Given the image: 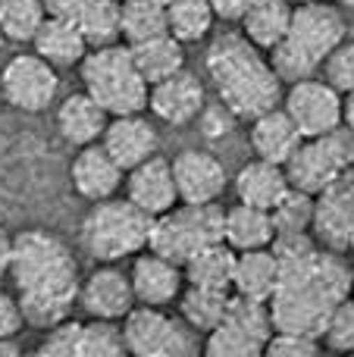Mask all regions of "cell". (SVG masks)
Listing matches in <instances>:
<instances>
[{
    "instance_id": "51",
    "label": "cell",
    "mask_w": 354,
    "mask_h": 357,
    "mask_svg": "<svg viewBox=\"0 0 354 357\" xmlns=\"http://www.w3.org/2000/svg\"><path fill=\"white\" fill-rule=\"evenodd\" d=\"M157 3H163V6H167V3H169V0H157Z\"/></svg>"
},
{
    "instance_id": "30",
    "label": "cell",
    "mask_w": 354,
    "mask_h": 357,
    "mask_svg": "<svg viewBox=\"0 0 354 357\" xmlns=\"http://www.w3.org/2000/svg\"><path fill=\"white\" fill-rule=\"evenodd\" d=\"M213 22L217 16H213L210 0H169L167 3V31L182 44L204 41Z\"/></svg>"
},
{
    "instance_id": "36",
    "label": "cell",
    "mask_w": 354,
    "mask_h": 357,
    "mask_svg": "<svg viewBox=\"0 0 354 357\" xmlns=\"http://www.w3.org/2000/svg\"><path fill=\"white\" fill-rule=\"evenodd\" d=\"M207 357H261L263 354V342H257L254 335H248L245 329H238L236 323L220 320V326H213L204 335V348Z\"/></svg>"
},
{
    "instance_id": "29",
    "label": "cell",
    "mask_w": 354,
    "mask_h": 357,
    "mask_svg": "<svg viewBox=\"0 0 354 357\" xmlns=\"http://www.w3.org/2000/svg\"><path fill=\"white\" fill-rule=\"evenodd\" d=\"M232 291L223 289H201V285H188L179 295V317L194 329L198 335H207L213 326H220V320L226 317Z\"/></svg>"
},
{
    "instance_id": "12",
    "label": "cell",
    "mask_w": 354,
    "mask_h": 357,
    "mask_svg": "<svg viewBox=\"0 0 354 357\" xmlns=\"http://www.w3.org/2000/svg\"><path fill=\"white\" fill-rule=\"evenodd\" d=\"M311 235L330 251L354 254V167L317 195Z\"/></svg>"
},
{
    "instance_id": "46",
    "label": "cell",
    "mask_w": 354,
    "mask_h": 357,
    "mask_svg": "<svg viewBox=\"0 0 354 357\" xmlns=\"http://www.w3.org/2000/svg\"><path fill=\"white\" fill-rule=\"evenodd\" d=\"M22 348L16 345V339H0V357H16Z\"/></svg>"
},
{
    "instance_id": "11",
    "label": "cell",
    "mask_w": 354,
    "mask_h": 357,
    "mask_svg": "<svg viewBox=\"0 0 354 357\" xmlns=\"http://www.w3.org/2000/svg\"><path fill=\"white\" fill-rule=\"evenodd\" d=\"M279 107L298 126L301 138H317L342 123V91L320 75L288 82Z\"/></svg>"
},
{
    "instance_id": "42",
    "label": "cell",
    "mask_w": 354,
    "mask_h": 357,
    "mask_svg": "<svg viewBox=\"0 0 354 357\" xmlns=\"http://www.w3.org/2000/svg\"><path fill=\"white\" fill-rule=\"evenodd\" d=\"M91 0H44V13L54 19H66V22H79V16L88 10Z\"/></svg>"
},
{
    "instance_id": "4",
    "label": "cell",
    "mask_w": 354,
    "mask_h": 357,
    "mask_svg": "<svg viewBox=\"0 0 354 357\" xmlns=\"http://www.w3.org/2000/svg\"><path fill=\"white\" fill-rule=\"evenodd\" d=\"M345 35H348V22L336 3H326V0L298 3L292 10V22L282 41L267 56L282 85H288V82L317 75L332 50L345 41Z\"/></svg>"
},
{
    "instance_id": "25",
    "label": "cell",
    "mask_w": 354,
    "mask_h": 357,
    "mask_svg": "<svg viewBox=\"0 0 354 357\" xmlns=\"http://www.w3.org/2000/svg\"><path fill=\"white\" fill-rule=\"evenodd\" d=\"M129 54H132L135 69L141 73V79L148 82V85L179 73V69H185V44H182L179 38H173L169 31L148 38V41L129 44Z\"/></svg>"
},
{
    "instance_id": "44",
    "label": "cell",
    "mask_w": 354,
    "mask_h": 357,
    "mask_svg": "<svg viewBox=\"0 0 354 357\" xmlns=\"http://www.w3.org/2000/svg\"><path fill=\"white\" fill-rule=\"evenodd\" d=\"M10 264H13V235L0 226V279L10 276Z\"/></svg>"
},
{
    "instance_id": "50",
    "label": "cell",
    "mask_w": 354,
    "mask_h": 357,
    "mask_svg": "<svg viewBox=\"0 0 354 357\" xmlns=\"http://www.w3.org/2000/svg\"><path fill=\"white\" fill-rule=\"evenodd\" d=\"M3 44H6V38H3V31H0V47H3Z\"/></svg>"
},
{
    "instance_id": "35",
    "label": "cell",
    "mask_w": 354,
    "mask_h": 357,
    "mask_svg": "<svg viewBox=\"0 0 354 357\" xmlns=\"http://www.w3.org/2000/svg\"><path fill=\"white\" fill-rule=\"evenodd\" d=\"M123 354H125V342H123V326H119V320L91 317L88 323L79 326L75 357H123Z\"/></svg>"
},
{
    "instance_id": "32",
    "label": "cell",
    "mask_w": 354,
    "mask_h": 357,
    "mask_svg": "<svg viewBox=\"0 0 354 357\" xmlns=\"http://www.w3.org/2000/svg\"><path fill=\"white\" fill-rule=\"evenodd\" d=\"M79 31L85 38L88 50L107 47V44L123 41V25H119V0H91L88 10L79 16Z\"/></svg>"
},
{
    "instance_id": "13",
    "label": "cell",
    "mask_w": 354,
    "mask_h": 357,
    "mask_svg": "<svg viewBox=\"0 0 354 357\" xmlns=\"http://www.w3.org/2000/svg\"><path fill=\"white\" fill-rule=\"evenodd\" d=\"M207 100H204V82L188 69L167 75V79L148 85V110L154 119L182 129V126L201 119Z\"/></svg>"
},
{
    "instance_id": "40",
    "label": "cell",
    "mask_w": 354,
    "mask_h": 357,
    "mask_svg": "<svg viewBox=\"0 0 354 357\" xmlns=\"http://www.w3.org/2000/svg\"><path fill=\"white\" fill-rule=\"evenodd\" d=\"M323 75L342 94L354 91V41H342L323 63Z\"/></svg>"
},
{
    "instance_id": "22",
    "label": "cell",
    "mask_w": 354,
    "mask_h": 357,
    "mask_svg": "<svg viewBox=\"0 0 354 357\" xmlns=\"http://www.w3.org/2000/svg\"><path fill=\"white\" fill-rule=\"evenodd\" d=\"M276 238V226L270 210L251 207V204H232L223 210V241L236 254L242 251H257V248H270Z\"/></svg>"
},
{
    "instance_id": "5",
    "label": "cell",
    "mask_w": 354,
    "mask_h": 357,
    "mask_svg": "<svg viewBox=\"0 0 354 357\" xmlns=\"http://www.w3.org/2000/svg\"><path fill=\"white\" fill-rule=\"evenodd\" d=\"M151 222L154 216L135 207L129 197H104L94 201L82 220V245L98 264H119L148 248Z\"/></svg>"
},
{
    "instance_id": "20",
    "label": "cell",
    "mask_w": 354,
    "mask_h": 357,
    "mask_svg": "<svg viewBox=\"0 0 354 357\" xmlns=\"http://www.w3.org/2000/svg\"><path fill=\"white\" fill-rule=\"evenodd\" d=\"M298 144L301 132L282 107H270L267 113L251 119V148H254V157H261V160L282 167L295 154Z\"/></svg>"
},
{
    "instance_id": "19",
    "label": "cell",
    "mask_w": 354,
    "mask_h": 357,
    "mask_svg": "<svg viewBox=\"0 0 354 357\" xmlns=\"http://www.w3.org/2000/svg\"><path fill=\"white\" fill-rule=\"evenodd\" d=\"M123 178H125V169L113 160L110 151L100 142L82 144L79 154L69 163V182H72L75 195L91 204L104 201V197H113L123 188Z\"/></svg>"
},
{
    "instance_id": "37",
    "label": "cell",
    "mask_w": 354,
    "mask_h": 357,
    "mask_svg": "<svg viewBox=\"0 0 354 357\" xmlns=\"http://www.w3.org/2000/svg\"><path fill=\"white\" fill-rule=\"evenodd\" d=\"M323 348L336 354H354V298H342L332 307V314L326 317L323 333H320Z\"/></svg>"
},
{
    "instance_id": "24",
    "label": "cell",
    "mask_w": 354,
    "mask_h": 357,
    "mask_svg": "<svg viewBox=\"0 0 354 357\" xmlns=\"http://www.w3.org/2000/svg\"><path fill=\"white\" fill-rule=\"evenodd\" d=\"M232 185H236V195L242 204L270 210L282 197V191L288 188V176L279 163H270V160L254 157V160H248L242 169H238Z\"/></svg>"
},
{
    "instance_id": "21",
    "label": "cell",
    "mask_w": 354,
    "mask_h": 357,
    "mask_svg": "<svg viewBox=\"0 0 354 357\" xmlns=\"http://www.w3.org/2000/svg\"><path fill=\"white\" fill-rule=\"evenodd\" d=\"M107 123H110V113H107L88 91L69 94V98L56 107V129H60L63 142L75 144V148L100 142Z\"/></svg>"
},
{
    "instance_id": "38",
    "label": "cell",
    "mask_w": 354,
    "mask_h": 357,
    "mask_svg": "<svg viewBox=\"0 0 354 357\" xmlns=\"http://www.w3.org/2000/svg\"><path fill=\"white\" fill-rule=\"evenodd\" d=\"M267 357H317L323 354V342L317 335L295 333V329H273L263 345Z\"/></svg>"
},
{
    "instance_id": "16",
    "label": "cell",
    "mask_w": 354,
    "mask_h": 357,
    "mask_svg": "<svg viewBox=\"0 0 354 357\" xmlns=\"http://www.w3.org/2000/svg\"><path fill=\"white\" fill-rule=\"evenodd\" d=\"M129 279L132 291H135V304H151V307H169V304L179 301L182 289H185L182 266L163 257V254L151 251V248L135 254Z\"/></svg>"
},
{
    "instance_id": "1",
    "label": "cell",
    "mask_w": 354,
    "mask_h": 357,
    "mask_svg": "<svg viewBox=\"0 0 354 357\" xmlns=\"http://www.w3.org/2000/svg\"><path fill=\"white\" fill-rule=\"evenodd\" d=\"M270 251L279 264V279L267 301L273 329H295L320 339L332 307L351 295L345 254L323 248L311 232L276 235Z\"/></svg>"
},
{
    "instance_id": "28",
    "label": "cell",
    "mask_w": 354,
    "mask_h": 357,
    "mask_svg": "<svg viewBox=\"0 0 354 357\" xmlns=\"http://www.w3.org/2000/svg\"><path fill=\"white\" fill-rule=\"evenodd\" d=\"M236 257L226 241H210L201 251H194L192 257L182 264L188 285H201V289H223L232 291V273H236Z\"/></svg>"
},
{
    "instance_id": "33",
    "label": "cell",
    "mask_w": 354,
    "mask_h": 357,
    "mask_svg": "<svg viewBox=\"0 0 354 357\" xmlns=\"http://www.w3.org/2000/svg\"><path fill=\"white\" fill-rule=\"evenodd\" d=\"M44 19V0H0V31L10 44H31Z\"/></svg>"
},
{
    "instance_id": "9",
    "label": "cell",
    "mask_w": 354,
    "mask_h": 357,
    "mask_svg": "<svg viewBox=\"0 0 354 357\" xmlns=\"http://www.w3.org/2000/svg\"><path fill=\"white\" fill-rule=\"evenodd\" d=\"M351 167H354V132L342 123L317 138H301L295 154L282 163L288 185L311 191V195H320L332 178L342 176Z\"/></svg>"
},
{
    "instance_id": "48",
    "label": "cell",
    "mask_w": 354,
    "mask_h": 357,
    "mask_svg": "<svg viewBox=\"0 0 354 357\" xmlns=\"http://www.w3.org/2000/svg\"><path fill=\"white\" fill-rule=\"evenodd\" d=\"M288 3H295V6H298V3H314V0H288Z\"/></svg>"
},
{
    "instance_id": "39",
    "label": "cell",
    "mask_w": 354,
    "mask_h": 357,
    "mask_svg": "<svg viewBox=\"0 0 354 357\" xmlns=\"http://www.w3.org/2000/svg\"><path fill=\"white\" fill-rule=\"evenodd\" d=\"M79 326H82V320H72V317L47 326L44 329V342H41V348H38V354L41 357H75Z\"/></svg>"
},
{
    "instance_id": "34",
    "label": "cell",
    "mask_w": 354,
    "mask_h": 357,
    "mask_svg": "<svg viewBox=\"0 0 354 357\" xmlns=\"http://www.w3.org/2000/svg\"><path fill=\"white\" fill-rule=\"evenodd\" d=\"M314 207H317V195H311V191H301V188H295V185H288V188L282 191L279 201L270 207L276 235L311 232V226H314Z\"/></svg>"
},
{
    "instance_id": "18",
    "label": "cell",
    "mask_w": 354,
    "mask_h": 357,
    "mask_svg": "<svg viewBox=\"0 0 354 357\" xmlns=\"http://www.w3.org/2000/svg\"><path fill=\"white\" fill-rule=\"evenodd\" d=\"M100 144L110 151V157L119 167L132 169L160 151V135L144 113H123V116H110Z\"/></svg>"
},
{
    "instance_id": "41",
    "label": "cell",
    "mask_w": 354,
    "mask_h": 357,
    "mask_svg": "<svg viewBox=\"0 0 354 357\" xmlns=\"http://www.w3.org/2000/svg\"><path fill=\"white\" fill-rule=\"evenodd\" d=\"M25 320H22V307H19L16 295L0 291V339H16L22 333Z\"/></svg>"
},
{
    "instance_id": "14",
    "label": "cell",
    "mask_w": 354,
    "mask_h": 357,
    "mask_svg": "<svg viewBox=\"0 0 354 357\" xmlns=\"http://www.w3.org/2000/svg\"><path fill=\"white\" fill-rule=\"evenodd\" d=\"M169 163H173L179 201L185 204H217L223 197L226 185H229L223 160L213 151L188 148V151H179Z\"/></svg>"
},
{
    "instance_id": "45",
    "label": "cell",
    "mask_w": 354,
    "mask_h": 357,
    "mask_svg": "<svg viewBox=\"0 0 354 357\" xmlns=\"http://www.w3.org/2000/svg\"><path fill=\"white\" fill-rule=\"evenodd\" d=\"M342 126H348L354 132V91L342 94Z\"/></svg>"
},
{
    "instance_id": "43",
    "label": "cell",
    "mask_w": 354,
    "mask_h": 357,
    "mask_svg": "<svg viewBox=\"0 0 354 357\" xmlns=\"http://www.w3.org/2000/svg\"><path fill=\"white\" fill-rule=\"evenodd\" d=\"M251 3H254V0H210L213 16L223 19V22H232V25H238V19L248 13Z\"/></svg>"
},
{
    "instance_id": "23",
    "label": "cell",
    "mask_w": 354,
    "mask_h": 357,
    "mask_svg": "<svg viewBox=\"0 0 354 357\" xmlns=\"http://www.w3.org/2000/svg\"><path fill=\"white\" fill-rule=\"evenodd\" d=\"M31 50H35L38 56H44L50 66L69 69V66H79L82 63V56L88 54V44L75 22L47 16L41 22V29L35 31V38H31Z\"/></svg>"
},
{
    "instance_id": "49",
    "label": "cell",
    "mask_w": 354,
    "mask_h": 357,
    "mask_svg": "<svg viewBox=\"0 0 354 357\" xmlns=\"http://www.w3.org/2000/svg\"><path fill=\"white\" fill-rule=\"evenodd\" d=\"M351 298H354V270H351Z\"/></svg>"
},
{
    "instance_id": "7",
    "label": "cell",
    "mask_w": 354,
    "mask_h": 357,
    "mask_svg": "<svg viewBox=\"0 0 354 357\" xmlns=\"http://www.w3.org/2000/svg\"><path fill=\"white\" fill-rule=\"evenodd\" d=\"M210 241H223V207L217 204H185L179 201L167 213L154 216L148 248L173 264H185L194 251Z\"/></svg>"
},
{
    "instance_id": "31",
    "label": "cell",
    "mask_w": 354,
    "mask_h": 357,
    "mask_svg": "<svg viewBox=\"0 0 354 357\" xmlns=\"http://www.w3.org/2000/svg\"><path fill=\"white\" fill-rule=\"evenodd\" d=\"M119 25L123 44L148 41L167 31V6L157 0H119Z\"/></svg>"
},
{
    "instance_id": "2",
    "label": "cell",
    "mask_w": 354,
    "mask_h": 357,
    "mask_svg": "<svg viewBox=\"0 0 354 357\" xmlns=\"http://www.w3.org/2000/svg\"><path fill=\"white\" fill-rule=\"evenodd\" d=\"M10 279L22 320L31 329H47L66 320L79 301V264L69 245L47 229L13 235Z\"/></svg>"
},
{
    "instance_id": "15",
    "label": "cell",
    "mask_w": 354,
    "mask_h": 357,
    "mask_svg": "<svg viewBox=\"0 0 354 357\" xmlns=\"http://www.w3.org/2000/svg\"><path fill=\"white\" fill-rule=\"evenodd\" d=\"M79 304L88 317L100 320H123L135 307V291L132 279L116 264H100L85 279H79Z\"/></svg>"
},
{
    "instance_id": "8",
    "label": "cell",
    "mask_w": 354,
    "mask_h": 357,
    "mask_svg": "<svg viewBox=\"0 0 354 357\" xmlns=\"http://www.w3.org/2000/svg\"><path fill=\"white\" fill-rule=\"evenodd\" d=\"M125 354L135 357H188L198 354V333L182 317L167 314V307L135 304L119 320Z\"/></svg>"
},
{
    "instance_id": "6",
    "label": "cell",
    "mask_w": 354,
    "mask_h": 357,
    "mask_svg": "<svg viewBox=\"0 0 354 357\" xmlns=\"http://www.w3.org/2000/svg\"><path fill=\"white\" fill-rule=\"evenodd\" d=\"M82 85L110 116L148 110V82L135 69L129 44L91 47L82 56Z\"/></svg>"
},
{
    "instance_id": "3",
    "label": "cell",
    "mask_w": 354,
    "mask_h": 357,
    "mask_svg": "<svg viewBox=\"0 0 354 357\" xmlns=\"http://www.w3.org/2000/svg\"><path fill=\"white\" fill-rule=\"evenodd\" d=\"M207 75L232 119H254L270 107H279L282 79L276 75L267 50L254 47L242 31H223L213 38L204 56Z\"/></svg>"
},
{
    "instance_id": "10",
    "label": "cell",
    "mask_w": 354,
    "mask_h": 357,
    "mask_svg": "<svg viewBox=\"0 0 354 357\" xmlns=\"http://www.w3.org/2000/svg\"><path fill=\"white\" fill-rule=\"evenodd\" d=\"M0 94L19 113H44L60 94V75L44 56L16 54L0 69Z\"/></svg>"
},
{
    "instance_id": "26",
    "label": "cell",
    "mask_w": 354,
    "mask_h": 357,
    "mask_svg": "<svg viewBox=\"0 0 354 357\" xmlns=\"http://www.w3.org/2000/svg\"><path fill=\"white\" fill-rule=\"evenodd\" d=\"M292 10H295V3H288V0H254L248 6V13L238 19L242 35L254 47L270 54L282 41V35H286L288 22H292Z\"/></svg>"
},
{
    "instance_id": "27",
    "label": "cell",
    "mask_w": 354,
    "mask_h": 357,
    "mask_svg": "<svg viewBox=\"0 0 354 357\" xmlns=\"http://www.w3.org/2000/svg\"><path fill=\"white\" fill-rule=\"evenodd\" d=\"M279 279V264L270 248H257V251H242L236 257V273H232V291L242 298H254V301H270Z\"/></svg>"
},
{
    "instance_id": "17",
    "label": "cell",
    "mask_w": 354,
    "mask_h": 357,
    "mask_svg": "<svg viewBox=\"0 0 354 357\" xmlns=\"http://www.w3.org/2000/svg\"><path fill=\"white\" fill-rule=\"evenodd\" d=\"M125 197L135 207H141L148 216H160L169 207L179 204V191H176V178H173V163L167 157L154 154L144 163L125 169Z\"/></svg>"
},
{
    "instance_id": "47",
    "label": "cell",
    "mask_w": 354,
    "mask_h": 357,
    "mask_svg": "<svg viewBox=\"0 0 354 357\" xmlns=\"http://www.w3.org/2000/svg\"><path fill=\"white\" fill-rule=\"evenodd\" d=\"M336 6L339 10H351L354 13V0H336Z\"/></svg>"
}]
</instances>
